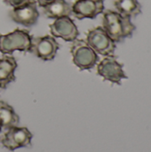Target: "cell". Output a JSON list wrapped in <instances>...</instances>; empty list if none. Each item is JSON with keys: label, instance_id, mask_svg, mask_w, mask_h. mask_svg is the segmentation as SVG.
Segmentation results:
<instances>
[{"label": "cell", "instance_id": "cell-5", "mask_svg": "<svg viewBox=\"0 0 151 152\" xmlns=\"http://www.w3.org/2000/svg\"><path fill=\"white\" fill-rule=\"evenodd\" d=\"M32 138L33 134L27 127L16 126L6 129L1 139V143L8 151H14L20 148L29 147Z\"/></svg>", "mask_w": 151, "mask_h": 152}, {"label": "cell", "instance_id": "cell-12", "mask_svg": "<svg viewBox=\"0 0 151 152\" xmlns=\"http://www.w3.org/2000/svg\"><path fill=\"white\" fill-rule=\"evenodd\" d=\"M44 14L49 19H58L72 14L71 4L66 0H55L43 7Z\"/></svg>", "mask_w": 151, "mask_h": 152}, {"label": "cell", "instance_id": "cell-2", "mask_svg": "<svg viewBox=\"0 0 151 152\" xmlns=\"http://www.w3.org/2000/svg\"><path fill=\"white\" fill-rule=\"evenodd\" d=\"M32 37L28 30L20 28L0 35V52L4 54H10L15 51L30 52Z\"/></svg>", "mask_w": 151, "mask_h": 152}, {"label": "cell", "instance_id": "cell-11", "mask_svg": "<svg viewBox=\"0 0 151 152\" xmlns=\"http://www.w3.org/2000/svg\"><path fill=\"white\" fill-rule=\"evenodd\" d=\"M17 61L13 56L5 55L0 58V88L5 89L7 86L15 80V69Z\"/></svg>", "mask_w": 151, "mask_h": 152}, {"label": "cell", "instance_id": "cell-7", "mask_svg": "<svg viewBox=\"0 0 151 152\" xmlns=\"http://www.w3.org/2000/svg\"><path fill=\"white\" fill-rule=\"evenodd\" d=\"M97 73L105 80L113 84L121 85L122 79L127 78L123 69V64L119 63L113 55L106 56L97 66Z\"/></svg>", "mask_w": 151, "mask_h": 152}, {"label": "cell", "instance_id": "cell-13", "mask_svg": "<svg viewBox=\"0 0 151 152\" xmlns=\"http://www.w3.org/2000/svg\"><path fill=\"white\" fill-rule=\"evenodd\" d=\"M117 12L129 18H135L142 13V4L138 0H115Z\"/></svg>", "mask_w": 151, "mask_h": 152}, {"label": "cell", "instance_id": "cell-9", "mask_svg": "<svg viewBox=\"0 0 151 152\" xmlns=\"http://www.w3.org/2000/svg\"><path fill=\"white\" fill-rule=\"evenodd\" d=\"M72 14L78 20L94 19L104 12L103 0H76L71 5Z\"/></svg>", "mask_w": 151, "mask_h": 152}, {"label": "cell", "instance_id": "cell-4", "mask_svg": "<svg viewBox=\"0 0 151 152\" xmlns=\"http://www.w3.org/2000/svg\"><path fill=\"white\" fill-rule=\"evenodd\" d=\"M86 43L96 53L104 56L113 55L116 50V43L102 27L90 29L86 34Z\"/></svg>", "mask_w": 151, "mask_h": 152}, {"label": "cell", "instance_id": "cell-17", "mask_svg": "<svg viewBox=\"0 0 151 152\" xmlns=\"http://www.w3.org/2000/svg\"><path fill=\"white\" fill-rule=\"evenodd\" d=\"M2 130H3V126H2V124H1V122H0V133L2 132Z\"/></svg>", "mask_w": 151, "mask_h": 152}, {"label": "cell", "instance_id": "cell-1", "mask_svg": "<svg viewBox=\"0 0 151 152\" xmlns=\"http://www.w3.org/2000/svg\"><path fill=\"white\" fill-rule=\"evenodd\" d=\"M102 28L115 43H119L127 37H131L136 29L131 18L123 16L113 10L103 12Z\"/></svg>", "mask_w": 151, "mask_h": 152}, {"label": "cell", "instance_id": "cell-8", "mask_svg": "<svg viewBox=\"0 0 151 152\" xmlns=\"http://www.w3.org/2000/svg\"><path fill=\"white\" fill-rule=\"evenodd\" d=\"M49 28L53 37H60L67 42H73L79 36L77 27L69 16L55 19Z\"/></svg>", "mask_w": 151, "mask_h": 152}, {"label": "cell", "instance_id": "cell-3", "mask_svg": "<svg viewBox=\"0 0 151 152\" xmlns=\"http://www.w3.org/2000/svg\"><path fill=\"white\" fill-rule=\"evenodd\" d=\"M74 64L80 70L93 69L99 61L98 54L83 39H76L70 47Z\"/></svg>", "mask_w": 151, "mask_h": 152}, {"label": "cell", "instance_id": "cell-14", "mask_svg": "<svg viewBox=\"0 0 151 152\" xmlns=\"http://www.w3.org/2000/svg\"><path fill=\"white\" fill-rule=\"evenodd\" d=\"M0 122L2 124L3 129H8L12 126H16L20 123V118L13 110V108L9 105L4 101L0 100Z\"/></svg>", "mask_w": 151, "mask_h": 152}, {"label": "cell", "instance_id": "cell-10", "mask_svg": "<svg viewBox=\"0 0 151 152\" xmlns=\"http://www.w3.org/2000/svg\"><path fill=\"white\" fill-rule=\"evenodd\" d=\"M9 17L13 22L20 24L22 26H34L37 22L39 18V12L37 10L36 2L33 1L23 6L12 8L9 12Z\"/></svg>", "mask_w": 151, "mask_h": 152}, {"label": "cell", "instance_id": "cell-16", "mask_svg": "<svg viewBox=\"0 0 151 152\" xmlns=\"http://www.w3.org/2000/svg\"><path fill=\"white\" fill-rule=\"evenodd\" d=\"M53 1H55V0H36V4H37L40 7L43 8V7H44L45 5L51 4V3L53 2Z\"/></svg>", "mask_w": 151, "mask_h": 152}, {"label": "cell", "instance_id": "cell-6", "mask_svg": "<svg viewBox=\"0 0 151 152\" xmlns=\"http://www.w3.org/2000/svg\"><path fill=\"white\" fill-rule=\"evenodd\" d=\"M59 48L60 45L55 37L46 35L44 37H32L30 53L43 61H53Z\"/></svg>", "mask_w": 151, "mask_h": 152}, {"label": "cell", "instance_id": "cell-15", "mask_svg": "<svg viewBox=\"0 0 151 152\" xmlns=\"http://www.w3.org/2000/svg\"><path fill=\"white\" fill-rule=\"evenodd\" d=\"M33 1H36V0H4V3L12 8H18L28 3H31Z\"/></svg>", "mask_w": 151, "mask_h": 152}]
</instances>
